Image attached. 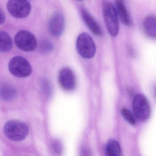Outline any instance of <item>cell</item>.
Returning a JSON list of instances; mask_svg holds the SVG:
<instances>
[{
	"mask_svg": "<svg viewBox=\"0 0 156 156\" xmlns=\"http://www.w3.org/2000/svg\"><path fill=\"white\" fill-rule=\"evenodd\" d=\"M76 50L78 54L86 59H91L94 56L96 46L92 37L86 33L81 34L77 37Z\"/></svg>",
	"mask_w": 156,
	"mask_h": 156,
	"instance_id": "cell-3",
	"label": "cell"
},
{
	"mask_svg": "<svg viewBox=\"0 0 156 156\" xmlns=\"http://www.w3.org/2000/svg\"><path fill=\"white\" fill-rule=\"evenodd\" d=\"M65 20L62 13L55 12L50 19L49 28L50 32L56 37L61 36L64 30Z\"/></svg>",
	"mask_w": 156,
	"mask_h": 156,
	"instance_id": "cell-8",
	"label": "cell"
},
{
	"mask_svg": "<svg viewBox=\"0 0 156 156\" xmlns=\"http://www.w3.org/2000/svg\"><path fill=\"white\" fill-rule=\"evenodd\" d=\"M154 94H155V97L156 98V86L155 87V89H154Z\"/></svg>",
	"mask_w": 156,
	"mask_h": 156,
	"instance_id": "cell-19",
	"label": "cell"
},
{
	"mask_svg": "<svg viewBox=\"0 0 156 156\" xmlns=\"http://www.w3.org/2000/svg\"><path fill=\"white\" fill-rule=\"evenodd\" d=\"M121 150L119 143L115 140L108 141L106 147V154L108 156H120Z\"/></svg>",
	"mask_w": 156,
	"mask_h": 156,
	"instance_id": "cell-15",
	"label": "cell"
},
{
	"mask_svg": "<svg viewBox=\"0 0 156 156\" xmlns=\"http://www.w3.org/2000/svg\"><path fill=\"white\" fill-rule=\"evenodd\" d=\"M53 49V45L50 41H44L41 44V51L43 52H49L52 51Z\"/></svg>",
	"mask_w": 156,
	"mask_h": 156,
	"instance_id": "cell-17",
	"label": "cell"
},
{
	"mask_svg": "<svg viewBox=\"0 0 156 156\" xmlns=\"http://www.w3.org/2000/svg\"><path fill=\"white\" fill-rule=\"evenodd\" d=\"M17 47L26 52L34 51L38 45L37 40L31 33L26 30H21L17 33L14 38Z\"/></svg>",
	"mask_w": 156,
	"mask_h": 156,
	"instance_id": "cell-6",
	"label": "cell"
},
{
	"mask_svg": "<svg viewBox=\"0 0 156 156\" xmlns=\"http://www.w3.org/2000/svg\"><path fill=\"white\" fill-rule=\"evenodd\" d=\"M143 25L146 34L152 39H156V17L148 16L144 20Z\"/></svg>",
	"mask_w": 156,
	"mask_h": 156,
	"instance_id": "cell-12",
	"label": "cell"
},
{
	"mask_svg": "<svg viewBox=\"0 0 156 156\" xmlns=\"http://www.w3.org/2000/svg\"><path fill=\"white\" fill-rule=\"evenodd\" d=\"M76 1H83V0H76Z\"/></svg>",
	"mask_w": 156,
	"mask_h": 156,
	"instance_id": "cell-20",
	"label": "cell"
},
{
	"mask_svg": "<svg viewBox=\"0 0 156 156\" xmlns=\"http://www.w3.org/2000/svg\"><path fill=\"white\" fill-rule=\"evenodd\" d=\"M80 12L84 22L91 31L97 36H102L103 34L102 29L92 15L83 8H81Z\"/></svg>",
	"mask_w": 156,
	"mask_h": 156,
	"instance_id": "cell-10",
	"label": "cell"
},
{
	"mask_svg": "<svg viewBox=\"0 0 156 156\" xmlns=\"http://www.w3.org/2000/svg\"><path fill=\"white\" fill-rule=\"evenodd\" d=\"M1 24H3V23H4L5 21V20H6V18H5V16L4 15V13H3V11H2V9H1Z\"/></svg>",
	"mask_w": 156,
	"mask_h": 156,
	"instance_id": "cell-18",
	"label": "cell"
},
{
	"mask_svg": "<svg viewBox=\"0 0 156 156\" xmlns=\"http://www.w3.org/2000/svg\"><path fill=\"white\" fill-rule=\"evenodd\" d=\"M59 82L62 88L66 91H72L76 87V79L73 71L68 67H65L60 71Z\"/></svg>",
	"mask_w": 156,
	"mask_h": 156,
	"instance_id": "cell-9",
	"label": "cell"
},
{
	"mask_svg": "<svg viewBox=\"0 0 156 156\" xmlns=\"http://www.w3.org/2000/svg\"><path fill=\"white\" fill-rule=\"evenodd\" d=\"M13 47V41L6 32H0V51L2 52L9 51Z\"/></svg>",
	"mask_w": 156,
	"mask_h": 156,
	"instance_id": "cell-14",
	"label": "cell"
},
{
	"mask_svg": "<svg viewBox=\"0 0 156 156\" xmlns=\"http://www.w3.org/2000/svg\"><path fill=\"white\" fill-rule=\"evenodd\" d=\"M104 20L109 34L115 37L119 31L118 15L115 7L108 0H104L102 2Z\"/></svg>",
	"mask_w": 156,
	"mask_h": 156,
	"instance_id": "cell-1",
	"label": "cell"
},
{
	"mask_svg": "<svg viewBox=\"0 0 156 156\" xmlns=\"http://www.w3.org/2000/svg\"><path fill=\"white\" fill-rule=\"evenodd\" d=\"M17 95L16 89L13 86L8 83H4L1 87V97L5 101H10L14 99Z\"/></svg>",
	"mask_w": 156,
	"mask_h": 156,
	"instance_id": "cell-13",
	"label": "cell"
},
{
	"mask_svg": "<svg viewBox=\"0 0 156 156\" xmlns=\"http://www.w3.org/2000/svg\"><path fill=\"white\" fill-rule=\"evenodd\" d=\"M132 108L136 117L140 121H145L151 115L149 104L145 96L141 94L136 95L133 98Z\"/></svg>",
	"mask_w": 156,
	"mask_h": 156,
	"instance_id": "cell-7",
	"label": "cell"
},
{
	"mask_svg": "<svg viewBox=\"0 0 156 156\" xmlns=\"http://www.w3.org/2000/svg\"><path fill=\"white\" fill-rule=\"evenodd\" d=\"M5 136L13 141H19L26 138L29 133V127L24 122L17 120L8 121L4 127Z\"/></svg>",
	"mask_w": 156,
	"mask_h": 156,
	"instance_id": "cell-2",
	"label": "cell"
},
{
	"mask_svg": "<svg viewBox=\"0 0 156 156\" xmlns=\"http://www.w3.org/2000/svg\"><path fill=\"white\" fill-rule=\"evenodd\" d=\"M9 70L14 76L20 78L28 77L32 73V67L29 62L24 57L15 56L10 61Z\"/></svg>",
	"mask_w": 156,
	"mask_h": 156,
	"instance_id": "cell-4",
	"label": "cell"
},
{
	"mask_svg": "<svg viewBox=\"0 0 156 156\" xmlns=\"http://www.w3.org/2000/svg\"><path fill=\"white\" fill-rule=\"evenodd\" d=\"M115 5L118 15L122 22L126 26L130 25L131 19L124 2L122 0H115Z\"/></svg>",
	"mask_w": 156,
	"mask_h": 156,
	"instance_id": "cell-11",
	"label": "cell"
},
{
	"mask_svg": "<svg viewBox=\"0 0 156 156\" xmlns=\"http://www.w3.org/2000/svg\"><path fill=\"white\" fill-rule=\"evenodd\" d=\"M7 9L11 15L17 19H24L31 11L30 3L27 0H9Z\"/></svg>",
	"mask_w": 156,
	"mask_h": 156,
	"instance_id": "cell-5",
	"label": "cell"
},
{
	"mask_svg": "<svg viewBox=\"0 0 156 156\" xmlns=\"http://www.w3.org/2000/svg\"><path fill=\"white\" fill-rule=\"evenodd\" d=\"M121 113L124 118L130 125H135L136 124L135 117L128 109L126 108H122Z\"/></svg>",
	"mask_w": 156,
	"mask_h": 156,
	"instance_id": "cell-16",
	"label": "cell"
}]
</instances>
